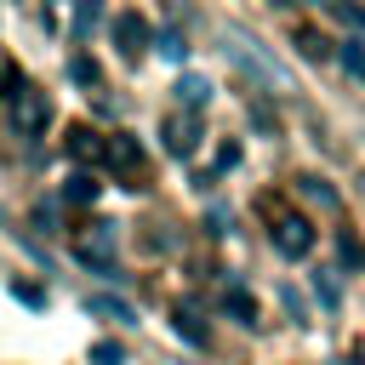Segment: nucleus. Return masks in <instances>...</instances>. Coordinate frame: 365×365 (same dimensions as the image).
Instances as JSON below:
<instances>
[{
  "instance_id": "f257e3e1",
  "label": "nucleus",
  "mask_w": 365,
  "mask_h": 365,
  "mask_svg": "<svg viewBox=\"0 0 365 365\" xmlns=\"http://www.w3.org/2000/svg\"><path fill=\"white\" fill-rule=\"evenodd\" d=\"M6 120H11L17 137H46V125H51V97L34 91V86H17L11 103H6Z\"/></svg>"
},
{
  "instance_id": "f03ea898",
  "label": "nucleus",
  "mask_w": 365,
  "mask_h": 365,
  "mask_svg": "<svg viewBox=\"0 0 365 365\" xmlns=\"http://www.w3.org/2000/svg\"><path fill=\"white\" fill-rule=\"evenodd\" d=\"M222 51H228V57H234L245 74H257L262 86H279V91L291 86V80H285V68H279L274 57H262V51H257V40H251L245 29H228V46H222Z\"/></svg>"
},
{
  "instance_id": "7ed1b4c3",
  "label": "nucleus",
  "mask_w": 365,
  "mask_h": 365,
  "mask_svg": "<svg viewBox=\"0 0 365 365\" xmlns=\"http://www.w3.org/2000/svg\"><path fill=\"white\" fill-rule=\"evenodd\" d=\"M268 240H274V251H279V257H291V262L314 251V228H308V217H297V211H285V217L268 228Z\"/></svg>"
},
{
  "instance_id": "20e7f679",
  "label": "nucleus",
  "mask_w": 365,
  "mask_h": 365,
  "mask_svg": "<svg viewBox=\"0 0 365 365\" xmlns=\"http://www.w3.org/2000/svg\"><path fill=\"white\" fill-rule=\"evenodd\" d=\"M103 160L131 177L125 188H143V148H137V137H103Z\"/></svg>"
},
{
  "instance_id": "39448f33",
  "label": "nucleus",
  "mask_w": 365,
  "mask_h": 365,
  "mask_svg": "<svg viewBox=\"0 0 365 365\" xmlns=\"http://www.w3.org/2000/svg\"><path fill=\"white\" fill-rule=\"evenodd\" d=\"M148 40H154V34H148V23H143L137 11H120V17H114V46H120V57H143Z\"/></svg>"
},
{
  "instance_id": "423d86ee",
  "label": "nucleus",
  "mask_w": 365,
  "mask_h": 365,
  "mask_svg": "<svg viewBox=\"0 0 365 365\" xmlns=\"http://www.w3.org/2000/svg\"><path fill=\"white\" fill-rule=\"evenodd\" d=\"M177 97L188 103V114H200V108L211 103V80H205V74H182V80H177Z\"/></svg>"
},
{
  "instance_id": "0eeeda50",
  "label": "nucleus",
  "mask_w": 365,
  "mask_h": 365,
  "mask_svg": "<svg viewBox=\"0 0 365 365\" xmlns=\"http://www.w3.org/2000/svg\"><path fill=\"white\" fill-rule=\"evenodd\" d=\"M165 148H171V154H194V148H200V125H194V120H171V125H165Z\"/></svg>"
},
{
  "instance_id": "6e6552de",
  "label": "nucleus",
  "mask_w": 365,
  "mask_h": 365,
  "mask_svg": "<svg viewBox=\"0 0 365 365\" xmlns=\"http://www.w3.org/2000/svg\"><path fill=\"white\" fill-rule=\"evenodd\" d=\"M171 331H177L182 342H194V348H205V342H211V331H205V325H200L188 308H177V314H171Z\"/></svg>"
},
{
  "instance_id": "1a4fd4ad",
  "label": "nucleus",
  "mask_w": 365,
  "mask_h": 365,
  "mask_svg": "<svg viewBox=\"0 0 365 365\" xmlns=\"http://www.w3.org/2000/svg\"><path fill=\"white\" fill-rule=\"evenodd\" d=\"M63 200H68V205H91V200H97V182H91L86 171H74V177L63 182Z\"/></svg>"
},
{
  "instance_id": "9d476101",
  "label": "nucleus",
  "mask_w": 365,
  "mask_h": 365,
  "mask_svg": "<svg viewBox=\"0 0 365 365\" xmlns=\"http://www.w3.org/2000/svg\"><path fill=\"white\" fill-rule=\"evenodd\" d=\"M222 308H228V314H234L240 325H257V302H251V297H245L240 285H234V291H222Z\"/></svg>"
},
{
  "instance_id": "9b49d317",
  "label": "nucleus",
  "mask_w": 365,
  "mask_h": 365,
  "mask_svg": "<svg viewBox=\"0 0 365 365\" xmlns=\"http://www.w3.org/2000/svg\"><path fill=\"white\" fill-rule=\"evenodd\" d=\"M336 57H342V68L365 86V40H342V51H336Z\"/></svg>"
},
{
  "instance_id": "f8f14e48",
  "label": "nucleus",
  "mask_w": 365,
  "mask_h": 365,
  "mask_svg": "<svg viewBox=\"0 0 365 365\" xmlns=\"http://www.w3.org/2000/svg\"><path fill=\"white\" fill-rule=\"evenodd\" d=\"M86 308H91V314H103V319H120V325L131 319V308H125L120 297H86Z\"/></svg>"
},
{
  "instance_id": "ddd939ff",
  "label": "nucleus",
  "mask_w": 365,
  "mask_h": 365,
  "mask_svg": "<svg viewBox=\"0 0 365 365\" xmlns=\"http://www.w3.org/2000/svg\"><path fill=\"white\" fill-rule=\"evenodd\" d=\"M154 46H160V57H171V63H182V57H188V40H182L177 29H160V40H154Z\"/></svg>"
},
{
  "instance_id": "4468645a",
  "label": "nucleus",
  "mask_w": 365,
  "mask_h": 365,
  "mask_svg": "<svg viewBox=\"0 0 365 365\" xmlns=\"http://www.w3.org/2000/svg\"><path fill=\"white\" fill-rule=\"evenodd\" d=\"M302 194H308V200H319V205H331V211H336V188H331V182H325V177H302Z\"/></svg>"
},
{
  "instance_id": "2eb2a0df",
  "label": "nucleus",
  "mask_w": 365,
  "mask_h": 365,
  "mask_svg": "<svg viewBox=\"0 0 365 365\" xmlns=\"http://www.w3.org/2000/svg\"><path fill=\"white\" fill-rule=\"evenodd\" d=\"M336 257H342V268H365V245H359L354 234H342V240H336Z\"/></svg>"
},
{
  "instance_id": "dca6fc26",
  "label": "nucleus",
  "mask_w": 365,
  "mask_h": 365,
  "mask_svg": "<svg viewBox=\"0 0 365 365\" xmlns=\"http://www.w3.org/2000/svg\"><path fill=\"white\" fill-rule=\"evenodd\" d=\"M91 365H125V348L120 342H91Z\"/></svg>"
},
{
  "instance_id": "f3484780",
  "label": "nucleus",
  "mask_w": 365,
  "mask_h": 365,
  "mask_svg": "<svg viewBox=\"0 0 365 365\" xmlns=\"http://www.w3.org/2000/svg\"><path fill=\"white\" fill-rule=\"evenodd\" d=\"M68 74H74L80 86H97V63H86V57H74V63H68Z\"/></svg>"
},
{
  "instance_id": "a211bd4d",
  "label": "nucleus",
  "mask_w": 365,
  "mask_h": 365,
  "mask_svg": "<svg viewBox=\"0 0 365 365\" xmlns=\"http://www.w3.org/2000/svg\"><path fill=\"white\" fill-rule=\"evenodd\" d=\"M314 297H319V302H325V308H336V302H342V291H336V285H331V279H319V274H314Z\"/></svg>"
},
{
  "instance_id": "6ab92c4d",
  "label": "nucleus",
  "mask_w": 365,
  "mask_h": 365,
  "mask_svg": "<svg viewBox=\"0 0 365 365\" xmlns=\"http://www.w3.org/2000/svg\"><path fill=\"white\" fill-rule=\"evenodd\" d=\"M336 17H342V23H354V29H365V6H348V0H336Z\"/></svg>"
},
{
  "instance_id": "aec40b11",
  "label": "nucleus",
  "mask_w": 365,
  "mask_h": 365,
  "mask_svg": "<svg viewBox=\"0 0 365 365\" xmlns=\"http://www.w3.org/2000/svg\"><path fill=\"white\" fill-rule=\"evenodd\" d=\"M217 165H222V171L240 165V143H222V148H217Z\"/></svg>"
},
{
  "instance_id": "412c9836",
  "label": "nucleus",
  "mask_w": 365,
  "mask_h": 365,
  "mask_svg": "<svg viewBox=\"0 0 365 365\" xmlns=\"http://www.w3.org/2000/svg\"><path fill=\"white\" fill-rule=\"evenodd\" d=\"M348 365H365V359H348Z\"/></svg>"
},
{
  "instance_id": "4be33fe9",
  "label": "nucleus",
  "mask_w": 365,
  "mask_h": 365,
  "mask_svg": "<svg viewBox=\"0 0 365 365\" xmlns=\"http://www.w3.org/2000/svg\"><path fill=\"white\" fill-rule=\"evenodd\" d=\"M285 6H302V0H285Z\"/></svg>"
}]
</instances>
